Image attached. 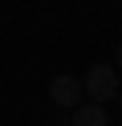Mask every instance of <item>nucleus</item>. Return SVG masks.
<instances>
[{
	"mask_svg": "<svg viewBox=\"0 0 122 126\" xmlns=\"http://www.w3.org/2000/svg\"><path fill=\"white\" fill-rule=\"evenodd\" d=\"M86 98L89 102H110V98H118V73H114V65H89V73H86Z\"/></svg>",
	"mask_w": 122,
	"mask_h": 126,
	"instance_id": "1",
	"label": "nucleus"
},
{
	"mask_svg": "<svg viewBox=\"0 0 122 126\" xmlns=\"http://www.w3.org/2000/svg\"><path fill=\"white\" fill-rule=\"evenodd\" d=\"M49 98H53L57 106H65V110H77L81 98H86V85H81L73 73H57L53 81H49Z\"/></svg>",
	"mask_w": 122,
	"mask_h": 126,
	"instance_id": "2",
	"label": "nucleus"
},
{
	"mask_svg": "<svg viewBox=\"0 0 122 126\" xmlns=\"http://www.w3.org/2000/svg\"><path fill=\"white\" fill-rule=\"evenodd\" d=\"M69 122H73V126H110V114H106L102 102H81V106L73 110Z\"/></svg>",
	"mask_w": 122,
	"mask_h": 126,
	"instance_id": "3",
	"label": "nucleus"
},
{
	"mask_svg": "<svg viewBox=\"0 0 122 126\" xmlns=\"http://www.w3.org/2000/svg\"><path fill=\"white\" fill-rule=\"evenodd\" d=\"M114 61H118V65H122V45H118V49H114Z\"/></svg>",
	"mask_w": 122,
	"mask_h": 126,
	"instance_id": "4",
	"label": "nucleus"
}]
</instances>
